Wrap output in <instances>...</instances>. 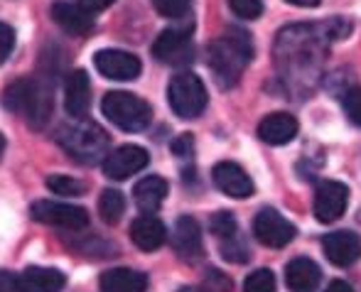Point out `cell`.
Wrapping results in <instances>:
<instances>
[{"mask_svg": "<svg viewBox=\"0 0 361 292\" xmlns=\"http://www.w3.org/2000/svg\"><path fill=\"white\" fill-rule=\"evenodd\" d=\"M207 280H209V283H212V292H221V290H231V280H228V278H224V275L221 273H219V270H214V268H212L209 270V273H207Z\"/></svg>", "mask_w": 361, "mask_h": 292, "instance_id": "cell-34", "label": "cell"}, {"mask_svg": "<svg viewBox=\"0 0 361 292\" xmlns=\"http://www.w3.org/2000/svg\"><path fill=\"white\" fill-rule=\"evenodd\" d=\"M319 278H322V273H319L317 263L310 258H295L286 268V283L293 292H314Z\"/></svg>", "mask_w": 361, "mask_h": 292, "instance_id": "cell-21", "label": "cell"}, {"mask_svg": "<svg viewBox=\"0 0 361 292\" xmlns=\"http://www.w3.org/2000/svg\"><path fill=\"white\" fill-rule=\"evenodd\" d=\"M209 231L216 236L219 241H228L233 236H238V224L233 219L231 212H216L209 219Z\"/></svg>", "mask_w": 361, "mask_h": 292, "instance_id": "cell-24", "label": "cell"}, {"mask_svg": "<svg viewBox=\"0 0 361 292\" xmlns=\"http://www.w3.org/2000/svg\"><path fill=\"white\" fill-rule=\"evenodd\" d=\"M324 255L337 268H349L361 258V238L354 231H334L322 241Z\"/></svg>", "mask_w": 361, "mask_h": 292, "instance_id": "cell-12", "label": "cell"}, {"mask_svg": "<svg viewBox=\"0 0 361 292\" xmlns=\"http://www.w3.org/2000/svg\"><path fill=\"white\" fill-rule=\"evenodd\" d=\"M167 189H170V187H167L165 179L150 175V177L140 179V182L135 184L133 199H135V204H138V209L143 214H155L157 209L162 207V202H165Z\"/></svg>", "mask_w": 361, "mask_h": 292, "instance_id": "cell-22", "label": "cell"}, {"mask_svg": "<svg viewBox=\"0 0 361 292\" xmlns=\"http://www.w3.org/2000/svg\"><path fill=\"white\" fill-rule=\"evenodd\" d=\"M172 248L180 255L182 260H200L202 258V229L197 224V219L192 217H180L175 224V231H172Z\"/></svg>", "mask_w": 361, "mask_h": 292, "instance_id": "cell-15", "label": "cell"}, {"mask_svg": "<svg viewBox=\"0 0 361 292\" xmlns=\"http://www.w3.org/2000/svg\"><path fill=\"white\" fill-rule=\"evenodd\" d=\"M47 189L54 194H62V197H79V194H84V182H79V179L69 177V175H52L47 177Z\"/></svg>", "mask_w": 361, "mask_h": 292, "instance_id": "cell-25", "label": "cell"}, {"mask_svg": "<svg viewBox=\"0 0 361 292\" xmlns=\"http://www.w3.org/2000/svg\"><path fill=\"white\" fill-rule=\"evenodd\" d=\"M3 106L10 114L23 116L30 128L39 130L47 126L54 111L52 86L42 79H32V76L18 79L3 91Z\"/></svg>", "mask_w": 361, "mask_h": 292, "instance_id": "cell-1", "label": "cell"}, {"mask_svg": "<svg viewBox=\"0 0 361 292\" xmlns=\"http://www.w3.org/2000/svg\"><path fill=\"white\" fill-rule=\"evenodd\" d=\"M116 0H79V5L84 10H89L91 15L94 13H101V10H106L109 5H114Z\"/></svg>", "mask_w": 361, "mask_h": 292, "instance_id": "cell-35", "label": "cell"}, {"mask_svg": "<svg viewBox=\"0 0 361 292\" xmlns=\"http://www.w3.org/2000/svg\"><path fill=\"white\" fill-rule=\"evenodd\" d=\"M349 204V189L342 182H322L314 192V217L319 224H334L342 219Z\"/></svg>", "mask_w": 361, "mask_h": 292, "instance_id": "cell-11", "label": "cell"}, {"mask_svg": "<svg viewBox=\"0 0 361 292\" xmlns=\"http://www.w3.org/2000/svg\"><path fill=\"white\" fill-rule=\"evenodd\" d=\"M130 238H133V243L138 245L140 250H147V253H150V250H157L162 243H165L167 229L157 217L143 214V217L135 219L133 226H130Z\"/></svg>", "mask_w": 361, "mask_h": 292, "instance_id": "cell-19", "label": "cell"}, {"mask_svg": "<svg viewBox=\"0 0 361 292\" xmlns=\"http://www.w3.org/2000/svg\"><path fill=\"white\" fill-rule=\"evenodd\" d=\"M150 3L167 20H185L192 10V0H150Z\"/></svg>", "mask_w": 361, "mask_h": 292, "instance_id": "cell-26", "label": "cell"}, {"mask_svg": "<svg viewBox=\"0 0 361 292\" xmlns=\"http://www.w3.org/2000/svg\"><path fill=\"white\" fill-rule=\"evenodd\" d=\"M30 217L39 224L47 226L67 229V231H84L89 226V212L84 207H74V204H62V202H35L30 207Z\"/></svg>", "mask_w": 361, "mask_h": 292, "instance_id": "cell-6", "label": "cell"}, {"mask_svg": "<svg viewBox=\"0 0 361 292\" xmlns=\"http://www.w3.org/2000/svg\"><path fill=\"white\" fill-rule=\"evenodd\" d=\"M94 66L99 74L114 81H133L140 76V59L123 49H99L94 54Z\"/></svg>", "mask_w": 361, "mask_h": 292, "instance_id": "cell-10", "label": "cell"}, {"mask_svg": "<svg viewBox=\"0 0 361 292\" xmlns=\"http://www.w3.org/2000/svg\"><path fill=\"white\" fill-rule=\"evenodd\" d=\"M13 47H15L13 28H10V25H5V23H0V64H3V61L10 57Z\"/></svg>", "mask_w": 361, "mask_h": 292, "instance_id": "cell-31", "label": "cell"}, {"mask_svg": "<svg viewBox=\"0 0 361 292\" xmlns=\"http://www.w3.org/2000/svg\"><path fill=\"white\" fill-rule=\"evenodd\" d=\"M64 285H67L64 273L54 268L32 265V268H25L20 273V288H23V292H62Z\"/></svg>", "mask_w": 361, "mask_h": 292, "instance_id": "cell-18", "label": "cell"}, {"mask_svg": "<svg viewBox=\"0 0 361 292\" xmlns=\"http://www.w3.org/2000/svg\"><path fill=\"white\" fill-rule=\"evenodd\" d=\"M147 162H150V155H147L145 147L140 145H121L116 147L114 152H109L104 160V175L109 179H116V182H123L135 172L145 170Z\"/></svg>", "mask_w": 361, "mask_h": 292, "instance_id": "cell-9", "label": "cell"}, {"mask_svg": "<svg viewBox=\"0 0 361 292\" xmlns=\"http://www.w3.org/2000/svg\"><path fill=\"white\" fill-rule=\"evenodd\" d=\"M212 179L224 194L233 199H246L253 194V179L243 172L241 165L236 162H216L214 170H212Z\"/></svg>", "mask_w": 361, "mask_h": 292, "instance_id": "cell-13", "label": "cell"}, {"mask_svg": "<svg viewBox=\"0 0 361 292\" xmlns=\"http://www.w3.org/2000/svg\"><path fill=\"white\" fill-rule=\"evenodd\" d=\"M177 292H212V290H207V288H180Z\"/></svg>", "mask_w": 361, "mask_h": 292, "instance_id": "cell-38", "label": "cell"}, {"mask_svg": "<svg viewBox=\"0 0 361 292\" xmlns=\"http://www.w3.org/2000/svg\"><path fill=\"white\" fill-rule=\"evenodd\" d=\"M167 101L175 116L190 121V118L202 116V111L207 109V89L197 74L182 71L167 86Z\"/></svg>", "mask_w": 361, "mask_h": 292, "instance_id": "cell-5", "label": "cell"}, {"mask_svg": "<svg viewBox=\"0 0 361 292\" xmlns=\"http://www.w3.org/2000/svg\"><path fill=\"white\" fill-rule=\"evenodd\" d=\"M99 214L106 224H118L126 214V197L118 189H104L99 197Z\"/></svg>", "mask_w": 361, "mask_h": 292, "instance_id": "cell-23", "label": "cell"}, {"mask_svg": "<svg viewBox=\"0 0 361 292\" xmlns=\"http://www.w3.org/2000/svg\"><path fill=\"white\" fill-rule=\"evenodd\" d=\"M324 292H354V290H352V285L344 283V280H334V283L327 285V290Z\"/></svg>", "mask_w": 361, "mask_h": 292, "instance_id": "cell-36", "label": "cell"}, {"mask_svg": "<svg viewBox=\"0 0 361 292\" xmlns=\"http://www.w3.org/2000/svg\"><path fill=\"white\" fill-rule=\"evenodd\" d=\"M5 152V138H3V133H0V155Z\"/></svg>", "mask_w": 361, "mask_h": 292, "instance_id": "cell-39", "label": "cell"}, {"mask_svg": "<svg viewBox=\"0 0 361 292\" xmlns=\"http://www.w3.org/2000/svg\"><path fill=\"white\" fill-rule=\"evenodd\" d=\"M152 57L170 66L190 64V61L195 59V47H192L190 30H180V28L162 30L155 42H152Z\"/></svg>", "mask_w": 361, "mask_h": 292, "instance_id": "cell-7", "label": "cell"}, {"mask_svg": "<svg viewBox=\"0 0 361 292\" xmlns=\"http://www.w3.org/2000/svg\"><path fill=\"white\" fill-rule=\"evenodd\" d=\"M221 253L226 260H231V263H243V260H248V248L243 245V241H238V236H233V238L228 241H221Z\"/></svg>", "mask_w": 361, "mask_h": 292, "instance_id": "cell-29", "label": "cell"}, {"mask_svg": "<svg viewBox=\"0 0 361 292\" xmlns=\"http://www.w3.org/2000/svg\"><path fill=\"white\" fill-rule=\"evenodd\" d=\"M57 142L64 147L69 157L84 165H94L99 160H106L109 155V133L94 121H74L69 126H62L57 133Z\"/></svg>", "mask_w": 361, "mask_h": 292, "instance_id": "cell-3", "label": "cell"}, {"mask_svg": "<svg viewBox=\"0 0 361 292\" xmlns=\"http://www.w3.org/2000/svg\"><path fill=\"white\" fill-rule=\"evenodd\" d=\"M243 292H276V275L268 268H258L246 278Z\"/></svg>", "mask_w": 361, "mask_h": 292, "instance_id": "cell-27", "label": "cell"}, {"mask_svg": "<svg viewBox=\"0 0 361 292\" xmlns=\"http://www.w3.org/2000/svg\"><path fill=\"white\" fill-rule=\"evenodd\" d=\"M344 111H347L349 121L361 126V89H352L344 96Z\"/></svg>", "mask_w": 361, "mask_h": 292, "instance_id": "cell-30", "label": "cell"}, {"mask_svg": "<svg viewBox=\"0 0 361 292\" xmlns=\"http://www.w3.org/2000/svg\"><path fill=\"white\" fill-rule=\"evenodd\" d=\"M253 233L268 248H286L295 238V226L276 209H261L253 219Z\"/></svg>", "mask_w": 361, "mask_h": 292, "instance_id": "cell-8", "label": "cell"}, {"mask_svg": "<svg viewBox=\"0 0 361 292\" xmlns=\"http://www.w3.org/2000/svg\"><path fill=\"white\" fill-rule=\"evenodd\" d=\"M298 135V121L290 114H268L258 123V138L268 145H286L293 138Z\"/></svg>", "mask_w": 361, "mask_h": 292, "instance_id": "cell-17", "label": "cell"}, {"mask_svg": "<svg viewBox=\"0 0 361 292\" xmlns=\"http://www.w3.org/2000/svg\"><path fill=\"white\" fill-rule=\"evenodd\" d=\"M228 8L243 20H258L263 15V0H228Z\"/></svg>", "mask_w": 361, "mask_h": 292, "instance_id": "cell-28", "label": "cell"}, {"mask_svg": "<svg viewBox=\"0 0 361 292\" xmlns=\"http://www.w3.org/2000/svg\"><path fill=\"white\" fill-rule=\"evenodd\" d=\"M52 20L69 35H89L94 30V18L89 10H84L79 3H69V0H57L52 3L49 10Z\"/></svg>", "mask_w": 361, "mask_h": 292, "instance_id": "cell-16", "label": "cell"}, {"mask_svg": "<svg viewBox=\"0 0 361 292\" xmlns=\"http://www.w3.org/2000/svg\"><path fill=\"white\" fill-rule=\"evenodd\" d=\"M99 288L101 292H145L147 275L133 268H114L101 275Z\"/></svg>", "mask_w": 361, "mask_h": 292, "instance_id": "cell-20", "label": "cell"}, {"mask_svg": "<svg viewBox=\"0 0 361 292\" xmlns=\"http://www.w3.org/2000/svg\"><path fill=\"white\" fill-rule=\"evenodd\" d=\"M253 57V44L243 30L231 28L209 47V69L221 89L233 86Z\"/></svg>", "mask_w": 361, "mask_h": 292, "instance_id": "cell-2", "label": "cell"}, {"mask_svg": "<svg viewBox=\"0 0 361 292\" xmlns=\"http://www.w3.org/2000/svg\"><path fill=\"white\" fill-rule=\"evenodd\" d=\"M101 111L114 126H118L126 133L145 130L152 121L150 104L128 91H109L101 101Z\"/></svg>", "mask_w": 361, "mask_h": 292, "instance_id": "cell-4", "label": "cell"}, {"mask_svg": "<svg viewBox=\"0 0 361 292\" xmlns=\"http://www.w3.org/2000/svg\"><path fill=\"white\" fill-rule=\"evenodd\" d=\"M64 106L74 121H81L91 106V81L84 69H74L64 81Z\"/></svg>", "mask_w": 361, "mask_h": 292, "instance_id": "cell-14", "label": "cell"}, {"mask_svg": "<svg viewBox=\"0 0 361 292\" xmlns=\"http://www.w3.org/2000/svg\"><path fill=\"white\" fill-rule=\"evenodd\" d=\"M0 292H23V288H20V275L0 270Z\"/></svg>", "mask_w": 361, "mask_h": 292, "instance_id": "cell-33", "label": "cell"}, {"mask_svg": "<svg viewBox=\"0 0 361 292\" xmlns=\"http://www.w3.org/2000/svg\"><path fill=\"white\" fill-rule=\"evenodd\" d=\"M290 5H298V8H314V5H319V0H286Z\"/></svg>", "mask_w": 361, "mask_h": 292, "instance_id": "cell-37", "label": "cell"}, {"mask_svg": "<svg viewBox=\"0 0 361 292\" xmlns=\"http://www.w3.org/2000/svg\"><path fill=\"white\" fill-rule=\"evenodd\" d=\"M172 152H175L177 157H187L192 155V147H195V138L190 135V133H182V135H177L175 140H172Z\"/></svg>", "mask_w": 361, "mask_h": 292, "instance_id": "cell-32", "label": "cell"}]
</instances>
